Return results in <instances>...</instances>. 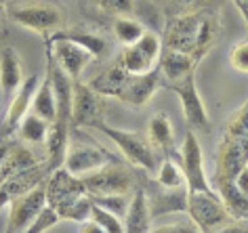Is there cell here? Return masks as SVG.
Here are the masks:
<instances>
[{
  "instance_id": "obj_1",
  "label": "cell",
  "mask_w": 248,
  "mask_h": 233,
  "mask_svg": "<svg viewBox=\"0 0 248 233\" xmlns=\"http://www.w3.org/2000/svg\"><path fill=\"white\" fill-rule=\"evenodd\" d=\"M221 32L219 13L213 9H191L183 15L172 17L162 46L175 48L189 55L196 63L206 57V53L215 46Z\"/></svg>"
},
{
  "instance_id": "obj_2",
  "label": "cell",
  "mask_w": 248,
  "mask_h": 233,
  "mask_svg": "<svg viewBox=\"0 0 248 233\" xmlns=\"http://www.w3.org/2000/svg\"><path fill=\"white\" fill-rule=\"evenodd\" d=\"M248 166V101L229 118L217 147V170L219 179H235Z\"/></svg>"
},
{
  "instance_id": "obj_3",
  "label": "cell",
  "mask_w": 248,
  "mask_h": 233,
  "mask_svg": "<svg viewBox=\"0 0 248 233\" xmlns=\"http://www.w3.org/2000/svg\"><path fill=\"white\" fill-rule=\"evenodd\" d=\"M191 223H194L200 233H215L217 229H221L223 225H227L229 220H233L229 217L225 204H223L221 195L215 191H189L187 195V210Z\"/></svg>"
},
{
  "instance_id": "obj_4",
  "label": "cell",
  "mask_w": 248,
  "mask_h": 233,
  "mask_svg": "<svg viewBox=\"0 0 248 233\" xmlns=\"http://www.w3.org/2000/svg\"><path fill=\"white\" fill-rule=\"evenodd\" d=\"M97 131L114 141L120 153L124 156V160L131 164V166L141 168V170H158V160H156V153H154V147L139 132L114 128V126L105 124V122H101L97 126Z\"/></svg>"
},
{
  "instance_id": "obj_5",
  "label": "cell",
  "mask_w": 248,
  "mask_h": 233,
  "mask_svg": "<svg viewBox=\"0 0 248 233\" xmlns=\"http://www.w3.org/2000/svg\"><path fill=\"white\" fill-rule=\"evenodd\" d=\"M46 57H51L53 63L59 65L74 82L80 78L84 67L93 59H97L84 44H80V42L72 38H63L57 32L48 34V38H46Z\"/></svg>"
},
{
  "instance_id": "obj_6",
  "label": "cell",
  "mask_w": 248,
  "mask_h": 233,
  "mask_svg": "<svg viewBox=\"0 0 248 233\" xmlns=\"http://www.w3.org/2000/svg\"><path fill=\"white\" fill-rule=\"evenodd\" d=\"M89 195H126L133 189V175L118 162L93 170L80 176Z\"/></svg>"
},
{
  "instance_id": "obj_7",
  "label": "cell",
  "mask_w": 248,
  "mask_h": 233,
  "mask_svg": "<svg viewBox=\"0 0 248 233\" xmlns=\"http://www.w3.org/2000/svg\"><path fill=\"white\" fill-rule=\"evenodd\" d=\"M7 15L11 17V21H15L17 26L32 29L38 34H53L57 32L59 26L63 23V13L55 7V4H19L7 11Z\"/></svg>"
},
{
  "instance_id": "obj_8",
  "label": "cell",
  "mask_w": 248,
  "mask_h": 233,
  "mask_svg": "<svg viewBox=\"0 0 248 233\" xmlns=\"http://www.w3.org/2000/svg\"><path fill=\"white\" fill-rule=\"evenodd\" d=\"M45 195H46V206L53 208L55 212H59L65 206H70L72 202L86 195V187L80 176L72 175L63 166H59L45 181Z\"/></svg>"
},
{
  "instance_id": "obj_9",
  "label": "cell",
  "mask_w": 248,
  "mask_h": 233,
  "mask_svg": "<svg viewBox=\"0 0 248 233\" xmlns=\"http://www.w3.org/2000/svg\"><path fill=\"white\" fill-rule=\"evenodd\" d=\"M45 208H46L45 185H38L13 198L9 202V220L4 233H23Z\"/></svg>"
},
{
  "instance_id": "obj_10",
  "label": "cell",
  "mask_w": 248,
  "mask_h": 233,
  "mask_svg": "<svg viewBox=\"0 0 248 233\" xmlns=\"http://www.w3.org/2000/svg\"><path fill=\"white\" fill-rule=\"evenodd\" d=\"M160 53H162L160 36L154 32H143V36L137 42L124 48L120 59L128 73H147L158 67Z\"/></svg>"
},
{
  "instance_id": "obj_11",
  "label": "cell",
  "mask_w": 248,
  "mask_h": 233,
  "mask_svg": "<svg viewBox=\"0 0 248 233\" xmlns=\"http://www.w3.org/2000/svg\"><path fill=\"white\" fill-rule=\"evenodd\" d=\"M40 84V73L34 72L32 76H28L26 80L21 82L19 90L13 95V99L7 103V112H4V118L0 122V141H7L9 137H13L19 128L21 120L26 118L32 109V99L34 93Z\"/></svg>"
},
{
  "instance_id": "obj_12",
  "label": "cell",
  "mask_w": 248,
  "mask_h": 233,
  "mask_svg": "<svg viewBox=\"0 0 248 233\" xmlns=\"http://www.w3.org/2000/svg\"><path fill=\"white\" fill-rule=\"evenodd\" d=\"M103 122V101L89 84L74 82L72 128H97Z\"/></svg>"
},
{
  "instance_id": "obj_13",
  "label": "cell",
  "mask_w": 248,
  "mask_h": 233,
  "mask_svg": "<svg viewBox=\"0 0 248 233\" xmlns=\"http://www.w3.org/2000/svg\"><path fill=\"white\" fill-rule=\"evenodd\" d=\"M181 162H183V175L187 183V191H215L213 183L208 181L206 170H204V156L200 141L196 139L194 131L185 134L183 147H181Z\"/></svg>"
},
{
  "instance_id": "obj_14",
  "label": "cell",
  "mask_w": 248,
  "mask_h": 233,
  "mask_svg": "<svg viewBox=\"0 0 248 233\" xmlns=\"http://www.w3.org/2000/svg\"><path fill=\"white\" fill-rule=\"evenodd\" d=\"M170 90L181 101V109H183L187 124L194 128H208V112H206V105H204L200 93H198L196 72L187 73V76L177 82H170Z\"/></svg>"
},
{
  "instance_id": "obj_15",
  "label": "cell",
  "mask_w": 248,
  "mask_h": 233,
  "mask_svg": "<svg viewBox=\"0 0 248 233\" xmlns=\"http://www.w3.org/2000/svg\"><path fill=\"white\" fill-rule=\"evenodd\" d=\"M111 162H118L116 156L101 145H74L67 147L63 168L76 176H82Z\"/></svg>"
},
{
  "instance_id": "obj_16",
  "label": "cell",
  "mask_w": 248,
  "mask_h": 233,
  "mask_svg": "<svg viewBox=\"0 0 248 233\" xmlns=\"http://www.w3.org/2000/svg\"><path fill=\"white\" fill-rule=\"evenodd\" d=\"M51 173H53L51 164L46 160H42L38 164H34L32 168H26V170H21V173L9 176L7 181H2L0 183V208L9 206V202L17 198V195L26 193L38 185H45V181L48 179Z\"/></svg>"
},
{
  "instance_id": "obj_17",
  "label": "cell",
  "mask_w": 248,
  "mask_h": 233,
  "mask_svg": "<svg viewBox=\"0 0 248 233\" xmlns=\"http://www.w3.org/2000/svg\"><path fill=\"white\" fill-rule=\"evenodd\" d=\"M160 80H162V76H160L158 67L147 73H131V80L118 101L131 107H143L160 88Z\"/></svg>"
},
{
  "instance_id": "obj_18",
  "label": "cell",
  "mask_w": 248,
  "mask_h": 233,
  "mask_svg": "<svg viewBox=\"0 0 248 233\" xmlns=\"http://www.w3.org/2000/svg\"><path fill=\"white\" fill-rule=\"evenodd\" d=\"M131 73L126 72L122 59L118 57L114 63H109L103 72H99L95 78L89 82V87L101 97H109V99H120L122 90L126 88Z\"/></svg>"
},
{
  "instance_id": "obj_19",
  "label": "cell",
  "mask_w": 248,
  "mask_h": 233,
  "mask_svg": "<svg viewBox=\"0 0 248 233\" xmlns=\"http://www.w3.org/2000/svg\"><path fill=\"white\" fill-rule=\"evenodd\" d=\"M152 210L147 202V191L143 187H137L133 198L128 200V208L124 214V233H150L152 231Z\"/></svg>"
},
{
  "instance_id": "obj_20",
  "label": "cell",
  "mask_w": 248,
  "mask_h": 233,
  "mask_svg": "<svg viewBox=\"0 0 248 233\" xmlns=\"http://www.w3.org/2000/svg\"><path fill=\"white\" fill-rule=\"evenodd\" d=\"M21 82H23V67L19 55L15 53V48L7 46L0 53V88H2V97L7 103L19 90Z\"/></svg>"
},
{
  "instance_id": "obj_21",
  "label": "cell",
  "mask_w": 248,
  "mask_h": 233,
  "mask_svg": "<svg viewBox=\"0 0 248 233\" xmlns=\"http://www.w3.org/2000/svg\"><path fill=\"white\" fill-rule=\"evenodd\" d=\"M213 187L217 189V193L221 195L229 217L235 218V220H248V193L242 191V189L235 185V181L215 176Z\"/></svg>"
},
{
  "instance_id": "obj_22",
  "label": "cell",
  "mask_w": 248,
  "mask_h": 233,
  "mask_svg": "<svg viewBox=\"0 0 248 233\" xmlns=\"http://www.w3.org/2000/svg\"><path fill=\"white\" fill-rule=\"evenodd\" d=\"M187 195H189L187 187L166 189L158 185V191L152 198H147L152 217H162V214H170V212H185L187 210Z\"/></svg>"
},
{
  "instance_id": "obj_23",
  "label": "cell",
  "mask_w": 248,
  "mask_h": 233,
  "mask_svg": "<svg viewBox=\"0 0 248 233\" xmlns=\"http://www.w3.org/2000/svg\"><path fill=\"white\" fill-rule=\"evenodd\" d=\"M196 65L198 63L189 57V55L175 51V48L162 46L158 70H160V76H164L169 82H177V80H181V78L187 76V73L196 72Z\"/></svg>"
},
{
  "instance_id": "obj_24",
  "label": "cell",
  "mask_w": 248,
  "mask_h": 233,
  "mask_svg": "<svg viewBox=\"0 0 248 233\" xmlns=\"http://www.w3.org/2000/svg\"><path fill=\"white\" fill-rule=\"evenodd\" d=\"M34 116H38L48 124H53L55 118H57V101H55V90H53V84H51V78L48 73L45 76V80H40L38 88L34 93V99H32V109H30Z\"/></svg>"
},
{
  "instance_id": "obj_25",
  "label": "cell",
  "mask_w": 248,
  "mask_h": 233,
  "mask_svg": "<svg viewBox=\"0 0 248 233\" xmlns=\"http://www.w3.org/2000/svg\"><path fill=\"white\" fill-rule=\"evenodd\" d=\"M147 141H150L152 147L162 151L172 149V143H175V131H172L170 118L162 112L154 114L150 120V126H147Z\"/></svg>"
},
{
  "instance_id": "obj_26",
  "label": "cell",
  "mask_w": 248,
  "mask_h": 233,
  "mask_svg": "<svg viewBox=\"0 0 248 233\" xmlns=\"http://www.w3.org/2000/svg\"><path fill=\"white\" fill-rule=\"evenodd\" d=\"M48 128L51 124L45 122L38 116H34L30 112L26 118L21 120L19 128H17V132H19V137L26 141V143H32V145H45L46 143V137H48Z\"/></svg>"
},
{
  "instance_id": "obj_27",
  "label": "cell",
  "mask_w": 248,
  "mask_h": 233,
  "mask_svg": "<svg viewBox=\"0 0 248 233\" xmlns=\"http://www.w3.org/2000/svg\"><path fill=\"white\" fill-rule=\"evenodd\" d=\"M156 183H158L160 187H166V189L187 187V183H185V175H183V168H179L172 160H164L158 166Z\"/></svg>"
},
{
  "instance_id": "obj_28",
  "label": "cell",
  "mask_w": 248,
  "mask_h": 233,
  "mask_svg": "<svg viewBox=\"0 0 248 233\" xmlns=\"http://www.w3.org/2000/svg\"><path fill=\"white\" fill-rule=\"evenodd\" d=\"M143 26H141L139 21L131 19V17H116L114 21V34L116 38L122 42L124 46L133 44V42H137L141 36H143Z\"/></svg>"
},
{
  "instance_id": "obj_29",
  "label": "cell",
  "mask_w": 248,
  "mask_h": 233,
  "mask_svg": "<svg viewBox=\"0 0 248 233\" xmlns=\"http://www.w3.org/2000/svg\"><path fill=\"white\" fill-rule=\"evenodd\" d=\"M91 214H93V200L86 193L76 202H72L70 206H65L63 210H59L57 217L61 220L65 218V220H74V223H86V220H91Z\"/></svg>"
},
{
  "instance_id": "obj_30",
  "label": "cell",
  "mask_w": 248,
  "mask_h": 233,
  "mask_svg": "<svg viewBox=\"0 0 248 233\" xmlns=\"http://www.w3.org/2000/svg\"><path fill=\"white\" fill-rule=\"evenodd\" d=\"M91 220H95V223L101 227L105 233H124L122 218L116 217V214H111V212H108V210H103V208H99L97 204H93Z\"/></svg>"
},
{
  "instance_id": "obj_31",
  "label": "cell",
  "mask_w": 248,
  "mask_h": 233,
  "mask_svg": "<svg viewBox=\"0 0 248 233\" xmlns=\"http://www.w3.org/2000/svg\"><path fill=\"white\" fill-rule=\"evenodd\" d=\"M89 198L93 200V204H97L99 208H103V210L116 214L120 218H124V214H126L128 200L124 195H89Z\"/></svg>"
},
{
  "instance_id": "obj_32",
  "label": "cell",
  "mask_w": 248,
  "mask_h": 233,
  "mask_svg": "<svg viewBox=\"0 0 248 233\" xmlns=\"http://www.w3.org/2000/svg\"><path fill=\"white\" fill-rule=\"evenodd\" d=\"M95 4L111 17H128L135 11V0H95Z\"/></svg>"
},
{
  "instance_id": "obj_33",
  "label": "cell",
  "mask_w": 248,
  "mask_h": 233,
  "mask_svg": "<svg viewBox=\"0 0 248 233\" xmlns=\"http://www.w3.org/2000/svg\"><path fill=\"white\" fill-rule=\"evenodd\" d=\"M59 220H61V218L57 217V212H55L53 208H48V206H46L45 210H42L38 217H36L34 223L30 225L23 233H45V231H48V229H53V227L57 225Z\"/></svg>"
},
{
  "instance_id": "obj_34",
  "label": "cell",
  "mask_w": 248,
  "mask_h": 233,
  "mask_svg": "<svg viewBox=\"0 0 248 233\" xmlns=\"http://www.w3.org/2000/svg\"><path fill=\"white\" fill-rule=\"evenodd\" d=\"M229 63L233 65V70L248 73V40H242L232 48V53H229Z\"/></svg>"
},
{
  "instance_id": "obj_35",
  "label": "cell",
  "mask_w": 248,
  "mask_h": 233,
  "mask_svg": "<svg viewBox=\"0 0 248 233\" xmlns=\"http://www.w3.org/2000/svg\"><path fill=\"white\" fill-rule=\"evenodd\" d=\"M150 233H200L196 225H183V223H172V225H164V227H158Z\"/></svg>"
},
{
  "instance_id": "obj_36",
  "label": "cell",
  "mask_w": 248,
  "mask_h": 233,
  "mask_svg": "<svg viewBox=\"0 0 248 233\" xmlns=\"http://www.w3.org/2000/svg\"><path fill=\"white\" fill-rule=\"evenodd\" d=\"M194 2L196 0H169V13L172 17L183 15V13H187V11H191Z\"/></svg>"
},
{
  "instance_id": "obj_37",
  "label": "cell",
  "mask_w": 248,
  "mask_h": 233,
  "mask_svg": "<svg viewBox=\"0 0 248 233\" xmlns=\"http://www.w3.org/2000/svg\"><path fill=\"white\" fill-rule=\"evenodd\" d=\"M215 233H248V220H229L227 225H223L221 229H217Z\"/></svg>"
},
{
  "instance_id": "obj_38",
  "label": "cell",
  "mask_w": 248,
  "mask_h": 233,
  "mask_svg": "<svg viewBox=\"0 0 248 233\" xmlns=\"http://www.w3.org/2000/svg\"><path fill=\"white\" fill-rule=\"evenodd\" d=\"M82 233H105V231L95 223V220H86L82 225Z\"/></svg>"
},
{
  "instance_id": "obj_39",
  "label": "cell",
  "mask_w": 248,
  "mask_h": 233,
  "mask_svg": "<svg viewBox=\"0 0 248 233\" xmlns=\"http://www.w3.org/2000/svg\"><path fill=\"white\" fill-rule=\"evenodd\" d=\"M235 7H238V11L242 13V17H244L246 21V28H248V0H233Z\"/></svg>"
},
{
  "instance_id": "obj_40",
  "label": "cell",
  "mask_w": 248,
  "mask_h": 233,
  "mask_svg": "<svg viewBox=\"0 0 248 233\" xmlns=\"http://www.w3.org/2000/svg\"><path fill=\"white\" fill-rule=\"evenodd\" d=\"M9 147H11V143H0V170H2L4 158H7V153H9Z\"/></svg>"
},
{
  "instance_id": "obj_41",
  "label": "cell",
  "mask_w": 248,
  "mask_h": 233,
  "mask_svg": "<svg viewBox=\"0 0 248 233\" xmlns=\"http://www.w3.org/2000/svg\"><path fill=\"white\" fill-rule=\"evenodd\" d=\"M4 17H7V9L0 4V28H2V23H4Z\"/></svg>"
},
{
  "instance_id": "obj_42",
  "label": "cell",
  "mask_w": 248,
  "mask_h": 233,
  "mask_svg": "<svg viewBox=\"0 0 248 233\" xmlns=\"http://www.w3.org/2000/svg\"><path fill=\"white\" fill-rule=\"evenodd\" d=\"M7 2H11V0H0V4H2V7H4V4H7Z\"/></svg>"
}]
</instances>
